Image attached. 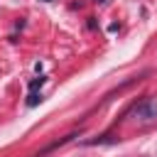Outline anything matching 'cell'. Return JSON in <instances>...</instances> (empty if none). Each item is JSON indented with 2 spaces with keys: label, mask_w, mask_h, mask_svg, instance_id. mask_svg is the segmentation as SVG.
Returning a JSON list of instances; mask_svg holds the SVG:
<instances>
[{
  "label": "cell",
  "mask_w": 157,
  "mask_h": 157,
  "mask_svg": "<svg viewBox=\"0 0 157 157\" xmlns=\"http://www.w3.org/2000/svg\"><path fill=\"white\" fill-rule=\"evenodd\" d=\"M37 103H42V93H34L32 91V96L27 98V105H37Z\"/></svg>",
  "instance_id": "obj_3"
},
{
  "label": "cell",
  "mask_w": 157,
  "mask_h": 157,
  "mask_svg": "<svg viewBox=\"0 0 157 157\" xmlns=\"http://www.w3.org/2000/svg\"><path fill=\"white\" fill-rule=\"evenodd\" d=\"M44 2H47V0H44Z\"/></svg>",
  "instance_id": "obj_4"
},
{
  "label": "cell",
  "mask_w": 157,
  "mask_h": 157,
  "mask_svg": "<svg viewBox=\"0 0 157 157\" xmlns=\"http://www.w3.org/2000/svg\"><path fill=\"white\" fill-rule=\"evenodd\" d=\"M44 81H47L44 76H37V78H32V81H29V91H37V88H42V86H44Z\"/></svg>",
  "instance_id": "obj_2"
},
{
  "label": "cell",
  "mask_w": 157,
  "mask_h": 157,
  "mask_svg": "<svg viewBox=\"0 0 157 157\" xmlns=\"http://www.w3.org/2000/svg\"><path fill=\"white\" fill-rule=\"evenodd\" d=\"M128 118H132L135 123H152V120H157V103L152 98H142L140 103H135L130 108Z\"/></svg>",
  "instance_id": "obj_1"
}]
</instances>
